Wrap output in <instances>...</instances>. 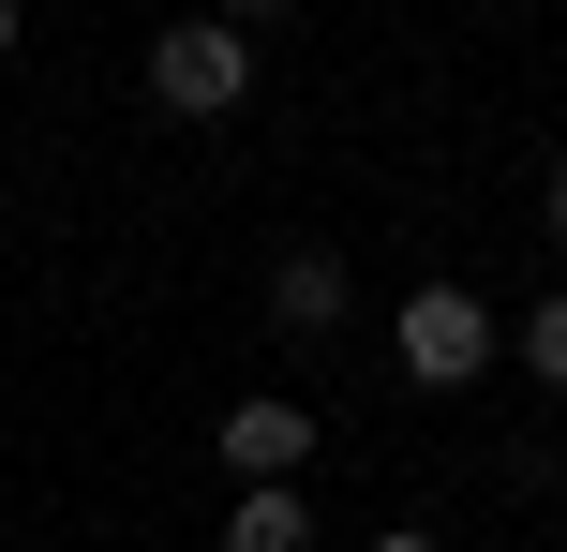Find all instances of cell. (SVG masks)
<instances>
[{
	"label": "cell",
	"mask_w": 567,
	"mask_h": 552,
	"mask_svg": "<svg viewBox=\"0 0 567 552\" xmlns=\"http://www.w3.org/2000/svg\"><path fill=\"white\" fill-rule=\"evenodd\" d=\"M209 448H225V478H239V493H299V464H313V418L255 388V404H225V434H209Z\"/></svg>",
	"instance_id": "obj_3"
},
{
	"label": "cell",
	"mask_w": 567,
	"mask_h": 552,
	"mask_svg": "<svg viewBox=\"0 0 567 552\" xmlns=\"http://www.w3.org/2000/svg\"><path fill=\"white\" fill-rule=\"evenodd\" d=\"M389 358H403V388H478L493 358H508V329H493L478 284H419V299L389 314Z\"/></svg>",
	"instance_id": "obj_1"
},
{
	"label": "cell",
	"mask_w": 567,
	"mask_h": 552,
	"mask_svg": "<svg viewBox=\"0 0 567 552\" xmlns=\"http://www.w3.org/2000/svg\"><path fill=\"white\" fill-rule=\"evenodd\" d=\"M373 552H433V538H419V523H403V538H373Z\"/></svg>",
	"instance_id": "obj_7"
},
{
	"label": "cell",
	"mask_w": 567,
	"mask_h": 552,
	"mask_svg": "<svg viewBox=\"0 0 567 552\" xmlns=\"http://www.w3.org/2000/svg\"><path fill=\"white\" fill-rule=\"evenodd\" d=\"M239 90H255V30L239 15H179L150 45V105L165 119H239Z\"/></svg>",
	"instance_id": "obj_2"
},
{
	"label": "cell",
	"mask_w": 567,
	"mask_h": 552,
	"mask_svg": "<svg viewBox=\"0 0 567 552\" xmlns=\"http://www.w3.org/2000/svg\"><path fill=\"white\" fill-rule=\"evenodd\" d=\"M343 299H359V284H343V254H329V239H284V269H269V329H284V344H329V329H343Z\"/></svg>",
	"instance_id": "obj_4"
},
{
	"label": "cell",
	"mask_w": 567,
	"mask_h": 552,
	"mask_svg": "<svg viewBox=\"0 0 567 552\" xmlns=\"http://www.w3.org/2000/svg\"><path fill=\"white\" fill-rule=\"evenodd\" d=\"M225 552H313V508L299 493H239L225 508Z\"/></svg>",
	"instance_id": "obj_5"
},
{
	"label": "cell",
	"mask_w": 567,
	"mask_h": 552,
	"mask_svg": "<svg viewBox=\"0 0 567 552\" xmlns=\"http://www.w3.org/2000/svg\"><path fill=\"white\" fill-rule=\"evenodd\" d=\"M0 60H16V0H0Z\"/></svg>",
	"instance_id": "obj_9"
},
{
	"label": "cell",
	"mask_w": 567,
	"mask_h": 552,
	"mask_svg": "<svg viewBox=\"0 0 567 552\" xmlns=\"http://www.w3.org/2000/svg\"><path fill=\"white\" fill-rule=\"evenodd\" d=\"M553 239H567V165H553Z\"/></svg>",
	"instance_id": "obj_8"
},
{
	"label": "cell",
	"mask_w": 567,
	"mask_h": 552,
	"mask_svg": "<svg viewBox=\"0 0 567 552\" xmlns=\"http://www.w3.org/2000/svg\"><path fill=\"white\" fill-rule=\"evenodd\" d=\"M523 374L567 388V299H538V314H523Z\"/></svg>",
	"instance_id": "obj_6"
}]
</instances>
